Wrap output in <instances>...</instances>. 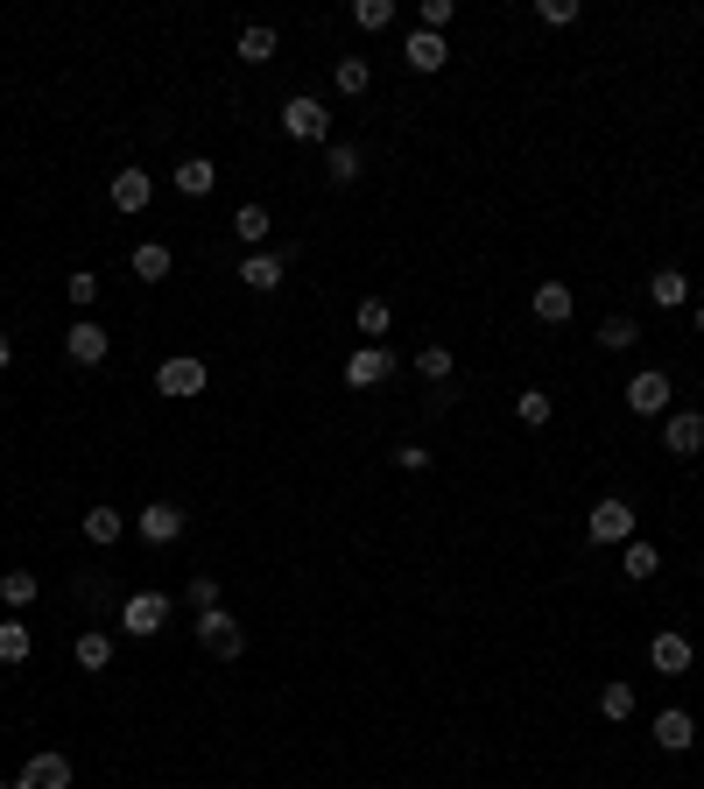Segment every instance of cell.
<instances>
[{"label": "cell", "mask_w": 704, "mask_h": 789, "mask_svg": "<svg viewBox=\"0 0 704 789\" xmlns=\"http://www.w3.org/2000/svg\"><path fill=\"white\" fill-rule=\"evenodd\" d=\"M120 628H127L134 642L162 634V628H170V600H162V592H127V606H120Z\"/></svg>", "instance_id": "obj_1"}, {"label": "cell", "mask_w": 704, "mask_h": 789, "mask_svg": "<svg viewBox=\"0 0 704 789\" xmlns=\"http://www.w3.org/2000/svg\"><path fill=\"white\" fill-rule=\"evenodd\" d=\"M198 642L212 649L219 663H239V649H247V628H239L226 606H212V614H198Z\"/></svg>", "instance_id": "obj_2"}, {"label": "cell", "mask_w": 704, "mask_h": 789, "mask_svg": "<svg viewBox=\"0 0 704 789\" xmlns=\"http://www.w3.org/2000/svg\"><path fill=\"white\" fill-rule=\"evenodd\" d=\"M64 353H71V367H99V360L113 353V332H107L99 318H78V324L64 332Z\"/></svg>", "instance_id": "obj_3"}, {"label": "cell", "mask_w": 704, "mask_h": 789, "mask_svg": "<svg viewBox=\"0 0 704 789\" xmlns=\"http://www.w3.org/2000/svg\"><path fill=\"white\" fill-rule=\"evenodd\" d=\"M282 134H289V141H324V134H332L324 99H289V107H282Z\"/></svg>", "instance_id": "obj_4"}, {"label": "cell", "mask_w": 704, "mask_h": 789, "mask_svg": "<svg viewBox=\"0 0 704 789\" xmlns=\"http://www.w3.org/2000/svg\"><path fill=\"white\" fill-rule=\"evenodd\" d=\"M620 395H627V409H634V416H663L669 409V374H663V367H641Z\"/></svg>", "instance_id": "obj_5"}, {"label": "cell", "mask_w": 704, "mask_h": 789, "mask_svg": "<svg viewBox=\"0 0 704 789\" xmlns=\"http://www.w3.org/2000/svg\"><path fill=\"white\" fill-rule=\"evenodd\" d=\"M107 198H113V212H148V198H156V176L148 170H113V184H107Z\"/></svg>", "instance_id": "obj_6"}, {"label": "cell", "mask_w": 704, "mask_h": 789, "mask_svg": "<svg viewBox=\"0 0 704 789\" xmlns=\"http://www.w3.org/2000/svg\"><path fill=\"white\" fill-rule=\"evenodd\" d=\"M585 535L592 543H634V508H627V501H598Z\"/></svg>", "instance_id": "obj_7"}, {"label": "cell", "mask_w": 704, "mask_h": 789, "mask_svg": "<svg viewBox=\"0 0 704 789\" xmlns=\"http://www.w3.org/2000/svg\"><path fill=\"white\" fill-rule=\"evenodd\" d=\"M205 381H212V374H205V360H190V353H176V360L156 367V389L162 395H205Z\"/></svg>", "instance_id": "obj_8"}, {"label": "cell", "mask_w": 704, "mask_h": 789, "mask_svg": "<svg viewBox=\"0 0 704 789\" xmlns=\"http://www.w3.org/2000/svg\"><path fill=\"white\" fill-rule=\"evenodd\" d=\"M387 374H395V353H387V346H359L346 360V389H381Z\"/></svg>", "instance_id": "obj_9"}, {"label": "cell", "mask_w": 704, "mask_h": 789, "mask_svg": "<svg viewBox=\"0 0 704 789\" xmlns=\"http://www.w3.org/2000/svg\"><path fill=\"white\" fill-rule=\"evenodd\" d=\"M282 275H289V255H247V261H239V282H247L254 296H275Z\"/></svg>", "instance_id": "obj_10"}, {"label": "cell", "mask_w": 704, "mask_h": 789, "mask_svg": "<svg viewBox=\"0 0 704 789\" xmlns=\"http://www.w3.org/2000/svg\"><path fill=\"white\" fill-rule=\"evenodd\" d=\"M22 782H28V789H71V754H57V748H42V754H28V768H22Z\"/></svg>", "instance_id": "obj_11"}, {"label": "cell", "mask_w": 704, "mask_h": 789, "mask_svg": "<svg viewBox=\"0 0 704 789\" xmlns=\"http://www.w3.org/2000/svg\"><path fill=\"white\" fill-rule=\"evenodd\" d=\"M649 663L663 669V677H683V669H691V634H677V628H663L649 642Z\"/></svg>", "instance_id": "obj_12"}, {"label": "cell", "mask_w": 704, "mask_h": 789, "mask_svg": "<svg viewBox=\"0 0 704 789\" xmlns=\"http://www.w3.org/2000/svg\"><path fill=\"white\" fill-rule=\"evenodd\" d=\"M663 444H669L677 458H697V452H704V416H697V409L669 416V423H663Z\"/></svg>", "instance_id": "obj_13"}, {"label": "cell", "mask_w": 704, "mask_h": 789, "mask_svg": "<svg viewBox=\"0 0 704 789\" xmlns=\"http://www.w3.org/2000/svg\"><path fill=\"white\" fill-rule=\"evenodd\" d=\"M529 310H535V318H543V324H564V318H571V310H578V296H571V282H535V296H529Z\"/></svg>", "instance_id": "obj_14"}, {"label": "cell", "mask_w": 704, "mask_h": 789, "mask_svg": "<svg viewBox=\"0 0 704 789\" xmlns=\"http://www.w3.org/2000/svg\"><path fill=\"white\" fill-rule=\"evenodd\" d=\"M402 64H409V71H423V78H430V71H444V64H452V50H444V36L416 28V36H409V50H402Z\"/></svg>", "instance_id": "obj_15"}, {"label": "cell", "mask_w": 704, "mask_h": 789, "mask_svg": "<svg viewBox=\"0 0 704 789\" xmlns=\"http://www.w3.org/2000/svg\"><path fill=\"white\" fill-rule=\"evenodd\" d=\"M141 535L148 543H176V535H184V508H176V501H148L141 508Z\"/></svg>", "instance_id": "obj_16"}, {"label": "cell", "mask_w": 704, "mask_h": 789, "mask_svg": "<svg viewBox=\"0 0 704 789\" xmlns=\"http://www.w3.org/2000/svg\"><path fill=\"white\" fill-rule=\"evenodd\" d=\"M0 600H8V614H28V606L42 600V578L14 564V571H0Z\"/></svg>", "instance_id": "obj_17"}, {"label": "cell", "mask_w": 704, "mask_h": 789, "mask_svg": "<svg viewBox=\"0 0 704 789\" xmlns=\"http://www.w3.org/2000/svg\"><path fill=\"white\" fill-rule=\"evenodd\" d=\"M649 296L663 310H683V304H691V275H683V268H655V275H649Z\"/></svg>", "instance_id": "obj_18"}, {"label": "cell", "mask_w": 704, "mask_h": 789, "mask_svg": "<svg viewBox=\"0 0 704 789\" xmlns=\"http://www.w3.org/2000/svg\"><path fill=\"white\" fill-rule=\"evenodd\" d=\"M212 184H219V162L212 156H184V162H176V190H184V198H205Z\"/></svg>", "instance_id": "obj_19"}, {"label": "cell", "mask_w": 704, "mask_h": 789, "mask_svg": "<svg viewBox=\"0 0 704 789\" xmlns=\"http://www.w3.org/2000/svg\"><path fill=\"white\" fill-rule=\"evenodd\" d=\"M71 656H78V669H107L113 663V634L107 628H85L78 642H71Z\"/></svg>", "instance_id": "obj_20"}, {"label": "cell", "mask_w": 704, "mask_h": 789, "mask_svg": "<svg viewBox=\"0 0 704 789\" xmlns=\"http://www.w3.org/2000/svg\"><path fill=\"white\" fill-rule=\"evenodd\" d=\"M697 740V726H691V712H663L655 719V748H669V754H683Z\"/></svg>", "instance_id": "obj_21"}, {"label": "cell", "mask_w": 704, "mask_h": 789, "mask_svg": "<svg viewBox=\"0 0 704 789\" xmlns=\"http://www.w3.org/2000/svg\"><path fill=\"white\" fill-rule=\"evenodd\" d=\"M620 571L641 585V578H655V571H663V550H655V543H641V535H634V543L620 550Z\"/></svg>", "instance_id": "obj_22"}, {"label": "cell", "mask_w": 704, "mask_h": 789, "mask_svg": "<svg viewBox=\"0 0 704 789\" xmlns=\"http://www.w3.org/2000/svg\"><path fill=\"white\" fill-rule=\"evenodd\" d=\"M268 57H275V28L247 22V28H239V64H268Z\"/></svg>", "instance_id": "obj_23"}, {"label": "cell", "mask_w": 704, "mask_h": 789, "mask_svg": "<svg viewBox=\"0 0 704 789\" xmlns=\"http://www.w3.org/2000/svg\"><path fill=\"white\" fill-rule=\"evenodd\" d=\"M28 649H36V634H28V620H0V663H28Z\"/></svg>", "instance_id": "obj_24"}, {"label": "cell", "mask_w": 704, "mask_h": 789, "mask_svg": "<svg viewBox=\"0 0 704 789\" xmlns=\"http://www.w3.org/2000/svg\"><path fill=\"white\" fill-rule=\"evenodd\" d=\"M332 85H338V93H346V99H359V93H367V85H373L367 57H338V64H332Z\"/></svg>", "instance_id": "obj_25"}, {"label": "cell", "mask_w": 704, "mask_h": 789, "mask_svg": "<svg viewBox=\"0 0 704 789\" xmlns=\"http://www.w3.org/2000/svg\"><path fill=\"white\" fill-rule=\"evenodd\" d=\"M85 535H92V543H120V535H127V515L120 508H85Z\"/></svg>", "instance_id": "obj_26"}, {"label": "cell", "mask_w": 704, "mask_h": 789, "mask_svg": "<svg viewBox=\"0 0 704 789\" xmlns=\"http://www.w3.org/2000/svg\"><path fill=\"white\" fill-rule=\"evenodd\" d=\"M268 226H275V219H268V205H239V212H233V233H239V247L268 241Z\"/></svg>", "instance_id": "obj_27"}, {"label": "cell", "mask_w": 704, "mask_h": 789, "mask_svg": "<svg viewBox=\"0 0 704 789\" xmlns=\"http://www.w3.org/2000/svg\"><path fill=\"white\" fill-rule=\"evenodd\" d=\"M515 409H521V423H529V430H549V416H557V402H549L543 389H521V395H515Z\"/></svg>", "instance_id": "obj_28"}, {"label": "cell", "mask_w": 704, "mask_h": 789, "mask_svg": "<svg viewBox=\"0 0 704 789\" xmlns=\"http://www.w3.org/2000/svg\"><path fill=\"white\" fill-rule=\"evenodd\" d=\"M598 712H606V719H634V683L613 677L606 691H598Z\"/></svg>", "instance_id": "obj_29"}, {"label": "cell", "mask_w": 704, "mask_h": 789, "mask_svg": "<svg viewBox=\"0 0 704 789\" xmlns=\"http://www.w3.org/2000/svg\"><path fill=\"white\" fill-rule=\"evenodd\" d=\"M134 275H141V282H162V275H170V247H162V241L134 247Z\"/></svg>", "instance_id": "obj_30"}, {"label": "cell", "mask_w": 704, "mask_h": 789, "mask_svg": "<svg viewBox=\"0 0 704 789\" xmlns=\"http://www.w3.org/2000/svg\"><path fill=\"white\" fill-rule=\"evenodd\" d=\"M353 22L367 28V36H381V28L395 22V0H353Z\"/></svg>", "instance_id": "obj_31"}, {"label": "cell", "mask_w": 704, "mask_h": 789, "mask_svg": "<svg viewBox=\"0 0 704 789\" xmlns=\"http://www.w3.org/2000/svg\"><path fill=\"white\" fill-rule=\"evenodd\" d=\"M353 324L367 332V346H381V332H387V304H381V296H367V304L353 310Z\"/></svg>", "instance_id": "obj_32"}, {"label": "cell", "mask_w": 704, "mask_h": 789, "mask_svg": "<svg viewBox=\"0 0 704 789\" xmlns=\"http://www.w3.org/2000/svg\"><path fill=\"white\" fill-rule=\"evenodd\" d=\"M416 374L423 381H452V346H423L416 353Z\"/></svg>", "instance_id": "obj_33"}, {"label": "cell", "mask_w": 704, "mask_h": 789, "mask_svg": "<svg viewBox=\"0 0 704 789\" xmlns=\"http://www.w3.org/2000/svg\"><path fill=\"white\" fill-rule=\"evenodd\" d=\"M634 318H606V324H598V346H606V353H627V346H634Z\"/></svg>", "instance_id": "obj_34"}, {"label": "cell", "mask_w": 704, "mask_h": 789, "mask_svg": "<svg viewBox=\"0 0 704 789\" xmlns=\"http://www.w3.org/2000/svg\"><path fill=\"white\" fill-rule=\"evenodd\" d=\"M324 176H332V184H353L359 176V148H332V156H324Z\"/></svg>", "instance_id": "obj_35"}, {"label": "cell", "mask_w": 704, "mask_h": 789, "mask_svg": "<svg viewBox=\"0 0 704 789\" xmlns=\"http://www.w3.org/2000/svg\"><path fill=\"white\" fill-rule=\"evenodd\" d=\"M452 14H458V0H423V28H430V36H444Z\"/></svg>", "instance_id": "obj_36"}, {"label": "cell", "mask_w": 704, "mask_h": 789, "mask_svg": "<svg viewBox=\"0 0 704 789\" xmlns=\"http://www.w3.org/2000/svg\"><path fill=\"white\" fill-rule=\"evenodd\" d=\"M184 600L198 606V614H212V606H219V578H190V585H184Z\"/></svg>", "instance_id": "obj_37"}, {"label": "cell", "mask_w": 704, "mask_h": 789, "mask_svg": "<svg viewBox=\"0 0 704 789\" xmlns=\"http://www.w3.org/2000/svg\"><path fill=\"white\" fill-rule=\"evenodd\" d=\"M543 22L549 28H571L578 22V0H543Z\"/></svg>", "instance_id": "obj_38"}, {"label": "cell", "mask_w": 704, "mask_h": 789, "mask_svg": "<svg viewBox=\"0 0 704 789\" xmlns=\"http://www.w3.org/2000/svg\"><path fill=\"white\" fill-rule=\"evenodd\" d=\"M395 466H402V472H423L430 452H423V444H395Z\"/></svg>", "instance_id": "obj_39"}, {"label": "cell", "mask_w": 704, "mask_h": 789, "mask_svg": "<svg viewBox=\"0 0 704 789\" xmlns=\"http://www.w3.org/2000/svg\"><path fill=\"white\" fill-rule=\"evenodd\" d=\"M92 296H99V275H71V304L92 310Z\"/></svg>", "instance_id": "obj_40"}, {"label": "cell", "mask_w": 704, "mask_h": 789, "mask_svg": "<svg viewBox=\"0 0 704 789\" xmlns=\"http://www.w3.org/2000/svg\"><path fill=\"white\" fill-rule=\"evenodd\" d=\"M0 367H14V338L8 332H0Z\"/></svg>", "instance_id": "obj_41"}, {"label": "cell", "mask_w": 704, "mask_h": 789, "mask_svg": "<svg viewBox=\"0 0 704 789\" xmlns=\"http://www.w3.org/2000/svg\"><path fill=\"white\" fill-rule=\"evenodd\" d=\"M697 332H704V304H697Z\"/></svg>", "instance_id": "obj_42"}, {"label": "cell", "mask_w": 704, "mask_h": 789, "mask_svg": "<svg viewBox=\"0 0 704 789\" xmlns=\"http://www.w3.org/2000/svg\"><path fill=\"white\" fill-rule=\"evenodd\" d=\"M14 789H28V782H14Z\"/></svg>", "instance_id": "obj_43"}, {"label": "cell", "mask_w": 704, "mask_h": 789, "mask_svg": "<svg viewBox=\"0 0 704 789\" xmlns=\"http://www.w3.org/2000/svg\"><path fill=\"white\" fill-rule=\"evenodd\" d=\"M0 789H14V782H0Z\"/></svg>", "instance_id": "obj_44"}]
</instances>
